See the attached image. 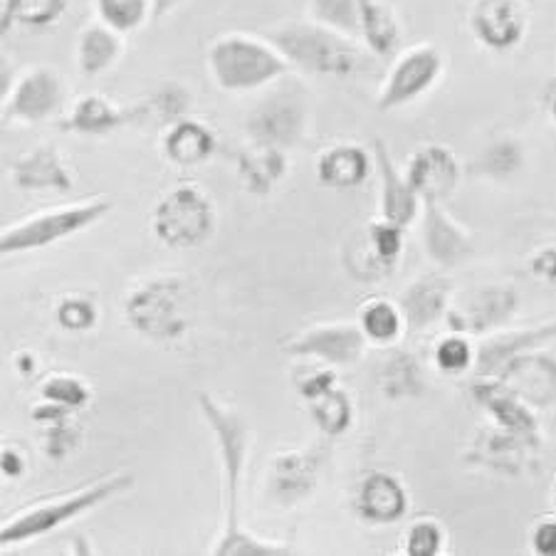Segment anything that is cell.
<instances>
[{
    "instance_id": "6da1fadb",
    "label": "cell",
    "mask_w": 556,
    "mask_h": 556,
    "mask_svg": "<svg viewBox=\"0 0 556 556\" xmlns=\"http://www.w3.org/2000/svg\"><path fill=\"white\" fill-rule=\"evenodd\" d=\"M199 408L208 424L220 463L223 495H226V525L218 540L211 544L213 556H280L292 554L287 544L263 540L240 525V490L248 468L250 426L243 414L226 406L208 391L199 393Z\"/></svg>"
},
{
    "instance_id": "7a4b0ae2",
    "label": "cell",
    "mask_w": 556,
    "mask_h": 556,
    "mask_svg": "<svg viewBox=\"0 0 556 556\" xmlns=\"http://www.w3.org/2000/svg\"><path fill=\"white\" fill-rule=\"evenodd\" d=\"M131 488V472H110L77 490L30 502V505L15 509L11 517L3 519V527H0V546L5 552L13 549V546L40 540V536L55 532V529L75 522V519L85 517L92 509L102 507L104 502L127 495Z\"/></svg>"
},
{
    "instance_id": "3957f363",
    "label": "cell",
    "mask_w": 556,
    "mask_h": 556,
    "mask_svg": "<svg viewBox=\"0 0 556 556\" xmlns=\"http://www.w3.org/2000/svg\"><path fill=\"white\" fill-rule=\"evenodd\" d=\"M205 67L213 85L226 94H255L292 72L290 62L267 35L230 30L205 50Z\"/></svg>"
},
{
    "instance_id": "277c9868",
    "label": "cell",
    "mask_w": 556,
    "mask_h": 556,
    "mask_svg": "<svg viewBox=\"0 0 556 556\" xmlns=\"http://www.w3.org/2000/svg\"><path fill=\"white\" fill-rule=\"evenodd\" d=\"M292 72L302 77L344 79L364 67V45L317 21H285L265 33Z\"/></svg>"
},
{
    "instance_id": "5b68a950",
    "label": "cell",
    "mask_w": 556,
    "mask_h": 556,
    "mask_svg": "<svg viewBox=\"0 0 556 556\" xmlns=\"http://www.w3.org/2000/svg\"><path fill=\"white\" fill-rule=\"evenodd\" d=\"M312 124V97L302 75L290 72L267 87L245 116V137L253 143L290 151L307 139Z\"/></svg>"
},
{
    "instance_id": "8992f818",
    "label": "cell",
    "mask_w": 556,
    "mask_h": 556,
    "mask_svg": "<svg viewBox=\"0 0 556 556\" xmlns=\"http://www.w3.org/2000/svg\"><path fill=\"white\" fill-rule=\"evenodd\" d=\"M110 211L112 203L106 199L72 201L35 211L3 228V232H0V255L13 257L58 245L62 240L75 238L77 232L97 226L110 215Z\"/></svg>"
},
{
    "instance_id": "52a82bcc",
    "label": "cell",
    "mask_w": 556,
    "mask_h": 556,
    "mask_svg": "<svg viewBox=\"0 0 556 556\" xmlns=\"http://www.w3.org/2000/svg\"><path fill=\"white\" fill-rule=\"evenodd\" d=\"M124 314L141 337L176 342L191 325V292L178 275L149 277L129 292Z\"/></svg>"
},
{
    "instance_id": "ba28073f",
    "label": "cell",
    "mask_w": 556,
    "mask_h": 556,
    "mask_svg": "<svg viewBox=\"0 0 556 556\" xmlns=\"http://www.w3.org/2000/svg\"><path fill=\"white\" fill-rule=\"evenodd\" d=\"M151 230L168 248H195L215 230V208L208 193L193 184H181L161 195Z\"/></svg>"
},
{
    "instance_id": "9c48e42d",
    "label": "cell",
    "mask_w": 556,
    "mask_h": 556,
    "mask_svg": "<svg viewBox=\"0 0 556 556\" xmlns=\"http://www.w3.org/2000/svg\"><path fill=\"white\" fill-rule=\"evenodd\" d=\"M445 55L433 42L410 45L393 58L389 72L376 94V106L381 112H396L416 104L443 79Z\"/></svg>"
},
{
    "instance_id": "30bf717a",
    "label": "cell",
    "mask_w": 556,
    "mask_h": 556,
    "mask_svg": "<svg viewBox=\"0 0 556 556\" xmlns=\"http://www.w3.org/2000/svg\"><path fill=\"white\" fill-rule=\"evenodd\" d=\"M70 89L65 77L50 65L25 67L3 97V122L8 124H45L67 112Z\"/></svg>"
},
{
    "instance_id": "8fae6325",
    "label": "cell",
    "mask_w": 556,
    "mask_h": 556,
    "mask_svg": "<svg viewBox=\"0 0 556 556\" xmlns=\"http://www.w3.org/2000/svg\"><path fill=\"white\" fill-rule=\"evenodd\" d=\"M517 307L519 298L513 287H478V290L457 294L445 314V325L451 331L482 339L513 319Z\"/></svg>"
},
{
    "instance_id": "7c38bea8",
    "label": "cell",
    "mask_w": 556,
    "mask_h": 556,
    "mask_svg": "<svg viewBox=\"0 0 556 556\" xmlns=\"http://www.w3.org/2000/svg\"><path fill=\"white\" fill-rule=\"evenodd\" d=\"M369 339L358 321H327L294 334L282 349L294 358H317L329 366H352L364 356Z\"/></svg>"
},
{
    "instance_id": "4fadbf2b",
    "label": "cell",
    "mask_w": 556,
    "mask_h": 556,
    "mask_svg": "<svg viewBox=\"0 0 556 556\" xmlns=\"http://www.w3.org/2000/svg\"><path fill=\"white\" fill-rule=\"evenodd\" d=\"M460 161L445 143H420L408 156L406 178L424 203H445L460 186Z\"/></svg>"
},
{
    "instance_id": "5bb4252c",
    "label": "cell",
    "mask_w": 556,
    "mask_h": 556,
    "mask_svg": "<svg viewBox=\"0 0 556 556\" xmlns=\"http://www.w3.org/2000/svg\"><path fill=\"white\" fill-rule=\"evenodd\" d=\"M468 25L485 50L509 52L525 40L527 13L519 0H475Z\"/></svg>"
},
{
    "instance_id": "9a60e30c",
    "label": "cell",
    "mask_w": 556,
    "mask_h": 556,
    "mask_svg": "<svg viewBox=\"0 0 556 556\" xmlns=\"http://www.w3.org/2000/svg\"><path fill=\"white\" fill-rule=\"evenodd\" d=\"M376 176H379V218L396 223L401 228H410L420 218L424 201L410 186L406 172H401L393 161L386 141L374 139L371 143Z\"/></svg>"
},
{
    "instance_id": "2e32d148",
    "label": "cell",
    "mask_w": 556,
    "mask_h": 556,
    "mask_svg": "<svg viewBox=\"0 0 556 556\" xmlns=\"http://www.w3.org/2000/svg\"><path fill=\"white\" fill-rule=\"evenodd\" d=\"M556 339V321H544L540 327H525L513 331H492L478 342V358H475L472 379H495V376L527 352H534L542 344Z\"/></svg>"
},
{
    "instance_id": "e0dca14e",
    "label": "cell",
    "mask_w": 556,
    "mask_h": 556,
    "mask_svg": "<svg viewBox=\"0 0 556 556\" xmlns=\"http://www.w3.org/2000/svg\"><path fill=\"white\" fill-rule=\"evenodd\" d=\"M470 393L475 403L488 410L492 424L542 445V426L540 418L534 416V408L500 379H475Z\"/></svg>"
},
{
    "instance_id": "ac0fdd59",
    "label": "cell",
    "mask_w": 556,
    "mask_h": 556,
    "mask_svg": "<svg viewBox=\"0 0 556 556\" xmlns=\"http://www.w3.org/2000/svg\"><path fill=\"white\" fill-rule=\"evenodd\" d=\"M325 460V447L314 445L309 451L280 453L270 465L267 492L277 505H298L317 485V475Z\"/></svg>"
},
{
    "instance_id": "d6986e66",
    "label": "cell",
    "mask_w": 556,
    "mask_h": 556,
    "mask_svg": "<svg viewBox=\"0 0 556 556\" xmlns=\"http://www.w3.org/2000/svg\"><path fill=\"white\" fill-rule=\"evenodd\" d=\"M139 119V106H122L116 104L112 97L92 92L77 97V100L67 106L65 116H62V129L70 134H79V137L100 139L110 137L112 131Z\"/></svg>"
},
{
    "instance_id": "ffe728a7",
    "label": "cell",
    "mask_w": 556,
    "mask_h": 556,
    "mask_svg": "<svg viewBox=\"0 0 556 556\" xmlns=\"http://www.w3.org/2000/svg\"><path fill=\"white\" fill-rule=\"evenodd\" d=\"M11 181L30 193H70L75 186L67 161L55 143H40L17 156L11 166Z\"/></svg>"
},
{
    "instance_id": "44dd1931",
    "label": "cell",
    "mask_w": 556,
    "mask_h": 556,
    "mask_svg": "<svg viewBox=\"0 0 556 556\" xmlns=\"http://www.w3.org/2000/svg\"><path fill=\"white\" fill-rule=\"evenodd\" d=\"M495 379L532 408L556 406V362L536 349L513 358Z\"/></svg>"
},
{
    "instance_id": "7402d4cb",
    "label": "cell",
    "mask_w": 556,
    "mask_h": 556,
    "mask_svg": "<svg viewBox=\"0 0 556 556\" xmlns=\"http://www.w3.org/2000/svg\"><path fill=\"white\" fill-rule=\"evenodd\" d=\"M420 238L426 255L441 267H455L472 253L470 232L445 211L443 203H424Z\"/></svg>"
},
{
    "instance_id": "603a6c76",
    "label": "cell",
    "mask_w": 556,
    "mask_h": 556,
    "mask_svg": "<svg viewBox=\"0 0 556 556\" xmlns=\"http://www.w3.org/2000/svg\"><path fill=\"white\" fill-rule=\"evenodd\" d=\"M376 172L374 151L364 149L356 141H337L319 151L314 161V174L317 181L334 191H352V188L364 186L369 176Z\"/></svg>"
},
{
    "instance_id": "cb8c5ba5",
    "label": "cell",
    "mask_w": 556,
    "mask_h": 556,
    "mask_svg": "<svg viewBox=\"0 0 556 556\" xmlns=\"http://www.w3.org/2000/svg\"><path fill=\"white\" fill-rule=\"evenodd\" d=\"M218 151V137L201 119L184 116L174 124H168L161 137V154L168 164L176 168H195L211 161Z\"/></svg>"
},
{
    "instance_id": "d4e9b609",
    "label": "cell",
    "mask_w": 556,
    "mask_h": 556,
    "mask_svg": "<svg viewBox=\"0 0 556 556\" xmlns=\"http://www.w3.org/2000/svg\"><path fill=\"white\" fill-rule=\"evenodd\" d=\"M453 300V282L447 280V277L424 275L401 292L399 304L403 309V317L408 321V329L418 331L445 319Z\"/></svg>"
},
{
    "instance_id": "484cf974",
    "label": "cell",
    "mask_w": 556,
    "mask_h": 556,
    "mask_svg": "<svg viewBox=\"0 0 556 556\" xmlns=\"http://www.w3.org/2000/svg\"><path fill=\"white\" fill-rule=\"evenodd\" d=\"M124 52H127V38L112 30L102 21L87 23L77 33L75 42V65L77 72L87 79L102 77L106 72L119 65Z\"/></svg>"
},
{
    "instance_id": "4316f807",
    "label": "cell",
    "mask_w": 556,
    "mask_h": 556,
    "mask_svg": "<svg viewBox=\"0 0 556 556\" xmlns=\"http://www.w3.org/2000/svg\"><path fill=\"white\" fill-rule=\"evenodd\" d=\"M358 42L374 58H396L403 42V25L389 0H362Z\"/></svg>"
},
{
    "instance_id": "83f0119b",
    "label": "cell",
    "mask_w": 556,
    "mask_h": 556,
    "mask_svg": "<svg viewBox=\"0 0 556 556\" xmlns=\"http://www.w3.org/2000/svg\"><path fill=\"white\" fill-rule=\"evenodd\" d=\"M358 513L374 525H393L406 515L408 492L399 478L389 472L366 475L358 488Z\"/></svg>"
},
{
    "instance_id": "f1b7e54d",
    "label": "cell",
    "mask_w": 556,
    "mask_h": 556,
    "mask_svg": "<svg viewBox=\"0 0 556 556\" xmlns=\"http://www.w3.org/2000/svg\"><path fill=\"white\" fill-rule=\"evenodd\" d=\"M287 172H290V159L285 149L250 141L248 149L238 156V176L248 193L267 195L277 184L285 181Z\"/></svg>"
},
{
    "instance_id": "f546056e",
    "label": "cell",
    "mask_w": 556,
    "mask_h": 556,
    "mask_svg": "<svg viewBox=\"0 0 556 556\" xmlns=\"http://www.w3.org/2000/svg\"><path fill=\"white\" fill-rule=\"evenodd\" d=\"M540 451V443L509 433V430L495 426L478 438V463L500 472H522L529 453Z\"/></svg>"
},
{
    "instance_id": "4dcf8cb0",
    "label": "cell",
    "mask_w": 556,
    "mask_h": 556,
    "mask_svg": "<svg viewBox=\"0 0 556 556\" xmlns=\"http://www.w3.org/2000/svg\"><path fill=\"white\" fill-rule=\"evenodd\" d=\"M358 327H362L364 337L369 344L376 346H391L396 344L403 331L408 329V321L403 317V309L399 302L386 298H371L362 304L358 309Z\"/></svg>"
},
{
    "instance_id": "1f68e13d",
    "label": "cell",
    "mask_w": 556,
    "mask_h": 556,
    "mask_svg": "<svg viewBox=\"0 0 556 556\" xmlns=\"http://www.w3.org/2000/svg\"><path fill=\"white\" fill-rule=\"evenodd\" d=\"M67 13V0H0V25L3 35L15 25L23 28H50Z\"/></svg>"
},
{
    "instance_id": "d6a6232c",
    "label": "cell",
    "mask_w": 556,
    "mask_h": 556,
    "mask_svg": "<svg viewBox=\"0 0 556 556\" xmlns=\"http://www.w3.org/2000/svg\"><path fill=\"white\" fill-rule=\"evenodd\" d=\"M304 401H307L309 406L312 420L325 435H342L346 433V428L352 426L354 406L352 401H349V393L344 389H339L337 383L327 386V389L317 391L314 396Z\"/></svg>"
},
{
    "instance_id": "836d02e7",
    "label": "cell",
    "mask_w": 556,
    "mask_h": 556,
    "mask_svg": "<svg viewBox=\"0 0 556 556\" xmlns=\"http://www.w3.org/2000/svg\"><path fill=\"white\" fill-rule=\"evenodd\" d=\"M94 15L124 38L143 30L149 23H156L151 0H94Z\"/></svg>"
},
{
    "instance_id": "e575fe53",
    "label": "cell",
    "mask_w": 556,
    "mask_h": 556,
    "mask_svg": "<svg viewBox=\"0 0 556 556\" xmlns=\"http://www.w3.org/2000/svg\"><path fill=\"white\" fill-rule=\"evenodd\" d=\"M188 110H191V92L181 83H164L143 102V106H139V114L151 116V119L168 127V124L188 116Z\"/></svg>"
},
{
    "instance_id": "d590c367",
    "label": "cell",
    "mask_w": 556,
    "mask_h": 556,
    "mask_svg": "<svg viewBox=\"0 0 556 556\" xmlns=\"http://www.w3.org/2000/svg\"><path fill=\"white\" fill-rule=\"evenodd\" d=\"M309 17L327 28L344 33L358 40V21H362V0H309Z\"/></svg>"
},
{
    "instance_id": "8d00e7d4",
    "label": "cell",
    "mask_w": 556,
    "mask_h": 556,
    "mask_svg": "<svg viewBox=\"0 0 556 556\" xmlns=\"http://www.w3.org/2000/svg\"><path fill=\"white\" fill-rule=\"evenodd\" d=\"M435 366L447 376L472 374L475 358H478V344L472 337L460 334V331H447V334L435 344Z\"/></svg>"
},
{
    "instance_id": "74e56055",
    "label": "cell",
    "mask_w": 556,
    "mask_h": 556,
    "mask_svg": "<svg viewBox=\"0 0 556 556\" xmlns=\"http://www.w3.org/2000/svg\"><path fill=\"white\" fill-rule=\"evenodd\" d=\"M525 164V147L522 141L513 137H502L492 141L490 147L478 156L480 174L490 178H509L515 176Z\"/></svg>"
},
{
    "instance_id": "f35d334b",
    "label": "cell",
    "mask_w": 556,
    "mask_h": 556,
    "mask_svg": "<svg viewBox=\"0 0 556 556\" xmlns=\"http://www.w3.org/2000/svg\"><path fill=\"white\" fill-rule=\"evenodd\" d=\"M445 527L435 517H418L408 525L403 536V554L406 556H441L445 552Z\"/></svg>"
},
{
    "instance_id": "ab89813d",
    "label": "cell",
    "mask_w": 556,
    "mask_h": 556,
    "mask_svg": "<svg viewBox=\"0 0 556 556\" xmlns=\"http://www.w3.org/2000/svg\"><path fill=\"white\" fill-rule=\"evenodd\" d=\"M40 396L45 401L58 403V406H62V408L77 410V408L87 406L89 386L72 374H52L50 379L42 381Z\"/></svg>"
},
{
    "instance_id": "60d3db41",
    "label": "cell",
    "mask_w": 556,
    "mask_h": 556,
    "mask_svg": "<svg viewBox=\"0 0 556 556\" xmlns=\"http://www.w3.org/2000/svg\"><path fill=\"white\" fill-rule=\"evenodd\" d=\"M403 230L406 228L383 218H376L371 226L366 228V243H369L374 255L379 257L389 270L399 263V257L403 253Z\"/></svg>"
},
{
    "instance_id": "b9f144b4",
    "label": "cell",
    "mask_w": 556,
    "mask_h": 556,
    "mask_svg": "<svg viewBox=\"0 0 556 556\" xmlns=\"http://www.w3.org/2000/svg\"><path fill=\"white\" fill-rule=\"evenodd\" d=\"M58 325L67 331H89L97 325V307L87 298H67L58 307Z\"/></svg>"
},
{
    "instance_id": "7bdbcfd3",
    "label": "cell",
    "mask_w": 556,
    "mask_h": 556,
    "mask_svg": "<svg viewBox=\"0 0 556 556\" xmlns=\"http://www.w3.org/2000/svg\"><path fill=\"white\" fill-rule=\"evenodd\" d=\"M79 430L72 428L70 418L58 420V424H48V438H45V447L52 457H67L77 447Z\"/></svg>"
},
{
    "instance_id": "ee69618b",
    "label": "cell",
    "mask_w": 556,
    "mask_h": 556,
    "mask_svg": "<svg viewBox=\"0 0 556 556\" xmlns=\"http://www.w3.org/2000/svg\"><path fill=\"white\" fill-rule=\"evenodd\" d=\"M529 549L540 556H556V517H544L532 527Z\"/></svg>"
},
{
    "instance_id": "f6af8a7d",
    "label": "cell",
    "mask_w": 556,
    "mask_h": 556,
    "mask_svg": "<svg viewBox=\"0 0 556 556\" xmlns=\"http://www.w3.org/2000/svg\"><path fill=\"white\" fill-rule=\"evenodd\" d=\"M532 273L544 282H556V245H546L532 257Z\"/></svg>"
},
{
    "instance_id": "bcb514c9",
    "label": "cell",
    "mask_w": 556,
    "mask_h": 556,
    "mask_svg": "<svg viewBox=\"0 0 556 556\" xmlns=\"http://www.w3.org/2000/svg\"><path fill=\"white\" fill-rule=\"evenodd\" d=\"M0 468H3V475L5 478H21L23 470L28 468L25 465V457L15 451V447H3V460H0Z\"/></svg>"
},
{
    "instance_id": "7dc6e473",
    "label": "cell",
    "mask_w": 556,
    "mask_h": 556,
    "mask_svg": "<svg viewBox=\"0 0 556 556\" xmlns=\"http://www.w3.org/2000/svg\"><path fill=\"white\" fill-rule=\"evenodd\" d=\"M154 3V15H156V23L164 21V17L174 15L178 8H184L188 0H151Z\"/></svg>"
},
{
    "instance_id": "c3c4849f",
    "label": "cell",
    "mask_w": 556,
    "mask_h": 556,
    "mask_svg": "<svg viewBox=\"0 0 556 556\" xmlns=\"http://www.w3.org/2000/svg\"><path fill=\"white\" fill-rule=\"evenodd\" d=\"M546 110H549V119H552V127L556 131V83L552 85L549 94H546Z\"/></svg>"
},
{
    "instance_id": "681fc988",
    "label": "cell",
    "mask_w": 556,
    "mask_h": 556,
    "mask_svg": "<svg viewBox=\"0 0 556 556\" xmlns=\"http://www.w3.org/2000/svg\"><path fill=\"white\" fill-rule=\"evenodd\" d=\"M552 502H554V507H556V480H554V485H552Z\"/></svg>"
}]
</instances>
